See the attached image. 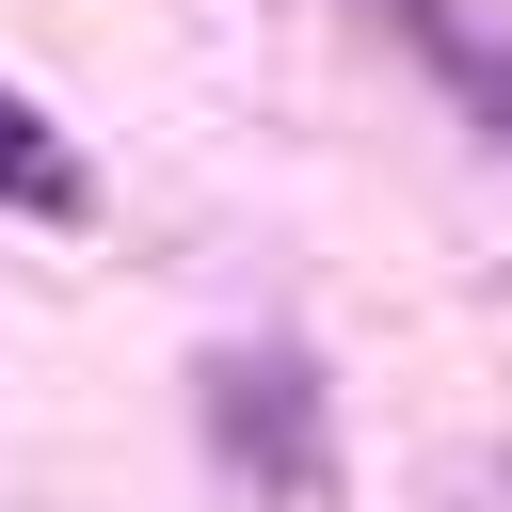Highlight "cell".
<instances>
[{
  "mask_svg": "<svg viewBox=\"0 0 512 512\" xmlns=\"http://www.w3.org/2000/svg\"><path fill=\"white\" fill-rule=\"evenodd\" d=\"M0 208H32V224H64V208H80V160H64V128H48L16 80H0Z\"/></svg>",
  "mask_w": 512,
  "mask_h": 512,
  "instance_id": "6da1fadb",
  "label": "cell"
},
{
  "mask_svg": "<svg viewBox=\"0 0 512 512\" xmlns=\"http://www.w3.org/2000/svg\"><path fill=\"white\" fill-rule=\"evenodd\" d=\"M384 16H400V32H416V48H432V64H448L480 112H496V144H512V48H496V32H464L448 0H384Z\"/></svg>",
  "mask_w": 512,
  "mask_h": 512,
  "instance_id": "7a4b0ae2",
  "label": "cell"
}]
</instances>
